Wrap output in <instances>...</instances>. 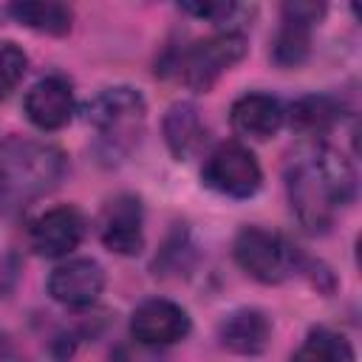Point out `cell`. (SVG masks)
Instances as JSON below:
<instances>
[{"label": "cell", "mask_w": 362, "mask_h": 362, "mask_svg": "<svg viewBox=\"0 0 362 362\" xmlns=\"http://www.w3.org/2000/svg\"><path fill=\"white\" fill-rule=\"evenodd\" d=\"M218 339L232 354L255 356L266 351L272 339V322L257 308H238V311H229L218 322Z\"/></svg>", "instance_id": "12"}, {"label": "cell", "mask_w": 362, "mask_h": 362, "mask_svg": "<svg viewBox=\"0 0 362 362\" xmlns=\"http://www.w3.org/2000/svg\"><path fill=\"white\" fill-rule=\"evenodd\" d=\"M243 54H246V37L235 28H223L184 48L175 59V71L187 88L206 93L235 62L243 59Z\"/></svg>", "instance_id": "3"}, {"label": "cell", "mask_w": 362, "mask_h": 362, "mask_svg": "<svg viewBox=\"0 0 362 362\" xmlns=\"http://www.w3.org/2000/svg\"><path fill=\"white\" fill-rule=\"evenodd\" d=\"M283 178L291 212L311 235L325 232L337 212L356 195V173L351 161L325 141L297 144L286 158Z\"/></svg>", "instance_id": "1"}, {"label": "cell", "mask_w": 362, "mask_h": 362, "mask_svg": "<svg viewBox=\"0 0 362 362\" xmlns=\"http://www.w3.org/2000/svg\"><path fill=\"white\" fill-rule=\"evenodd\" d=\"M28 68V57L17 42H0V99L8 96Z\"/></svg>", "instance_id": "19"}, {"label": "cell", "mask_w": 362, "mask_h": 362, "mask_svg": "<svg viewBox=\"0 0 362 362\" xmlns=\"http://www.w3.org/2000/svg\"><path fill=\"white\" fill-rule=\"evenodd\" d=\"M25 116L40 130H59L74 116V88L62 76H45L25 93Z\"/></svg>", "instance_id": "11"}, {"label": "cell", "mask_w": 362, "mask_h": 362, "mask_svg": "<svg viewBox=\"0 0 362 362\" xmlns=\"http://www.w3.org/2000/svg\"><path fill=\"white\" fill-rule=\"evenodd\" d=\"M102 288H105V272L90 257H74L68 263H59L48 277V294L71 308L96 303Z\"/></svg>", "instance_id": "10"}, {"label": "cell", "mask_w": 362, "mask_h": 362, "mask_svg": "<svg viewBox=\"0 0 362 362\" xmlns=\"http://www.w3.org/2000/svg\"><path fill=\"white\" fill-rule=\"evenodd\" d=\"M291 362H354V348L331 328H311L303 345L291 354Z\"/></svg>", "instance_id": "17"}, {"label": "cell", "mask_w": 362, "mask_h": 362, "mask_svg": "<svg viewBox=\"0 0 362 362\" xmlns=\"http://www.w3.org/2000/svg\"><path fill=\"white\" fill-rule=\"evenodd\" d=\"M130 334L141 345H173L189 334V314L164 297L144 300L130 317Z\"/></svg>", "instance_id": "9"}, {"label": "cell", "mask_w": 362, "mask_h": 362, "mask_svg": "<svg viewBox=\"0 0 362 362\" xmlns=\"http://www.w3.org/2000/svg\"><path fill=\"white\" fill-rule=\"evenodd\" d=\"M322 14H325V6L322 3H305V0L283 3V20H297V23L314 25V23L322 20Z\"/></svg>", "instance_id": "21"}, {"label": "cell", "mask_w": 362, "mask_h": 362, "mask_svg": "<svg viewBox=\"0 0 362 362\" xmlns=\"http://www.w3.org/2000/svg\"><path fill=\"white\" fill-rule=\"evenodd\" d=\"M164 141L178 161L192 158L206 141V122L192 102H175L164 116Z\"/></svg>", "instance_id": "14"}, {"label": "cell", "mask_w": 362, "mask_h": 362, "mask_svg": "<svg viewBox=\"0 0 362 362\" xmlns=\"http://www.w3.org/2000/svg\"><path fill=\"white\" fill-rule=\"evenodd\" d=\"M235 260L249 277L260 283H283L297 272L300 252L277 232L246 226L235 238Z\"/></svg>", "instance_id": "5"}, {"label": "cell", "mask_w": 362, "mask_h": 362, "mask_svg": "<svg viewBox=\"0 0 362 362\" xmlns=\"http://www.w3.org/2000/svg\"><path fill=\"white\" fill-rule=\"evenodd\" d=\"M311 28L297 20H283L274 42H272V57L280 68H297L305 62L308 48H311Z\"/></svg>", "instance_id": "18"}, {"label": "cell", "mask_w": 362, "mask_h": 362, "mask_svg": "<svg viewBox=\"0 0 362 362\" xmlns=\"http://www.w3.org/2000/svg\"><path fill=\"white\" fill-rule=\"evenodd\" d=\"M8 14L25 25V28H34V31H42V34H54V37H62L71 31V23H74V11L62 3H51V0H25V3H11L8 6Z\"/></svg>", "instance_id": "16"}, {"label": "cell", "mask_w": 362, "mask_h": 362, "mask_svg": "<svg viewBox=\"0 0 362 362\" xmlns=\"http://www.w3.org/2000/svg\"><path fill=\"white\" fill-rule=\"evenodd\" d=\"M65 173V156L57 144L8 136L0 141V201L23 206L51 192Z\"/></svg>", "instance_id": "2"}, {"label": "cell", "mask_w": 362, "mask_h": 362, "mask_svg": "<svg viewBox=\"0 0 362 362\" xmlns=\"http://www.w3.org/2000/svg\"><path fill=\"white\" fill-rule=\"evenodd\" d=\"M181 8L187 14H195L209 23H226L232 14L240 11V6H235V3H181Z\"/></svg>", "instance_id": "20"}, {"label": "cell", "mask_w": 362, "mask_h": 362, "mask_svg": "<svg viewBox=\"0 0 362 362\" xmlns=\"http://www.w3.org/2000/svg\"><path fill=\"white\" fill-rule=\"evenodd\" d=\"M99 238L116 255H139L144 246V215L136 195H116L99 215Z\"/></svg>", "instance_id": "8"}, {"label": "cell", "mask_w": 362, "mask_h": 362, "mask_svg": "<svg viewBox=\"0 0 362 362\" xmlns=\"http://www.w3.org/2000/svg\"><path fill=\"white\" fill-rule=\"evenodd\" d=\"M201 178L209 189L226 198H252L260 189L263 173L249 147H243L240 141H226L209 153Z\"/></svg>", "instance_id": "6"}, {"label": "cell", "mask_w": 362, "mask_h": 362, "mask_svg": "<svg viewBox=\"0 0 362 362\" xmlns=\"http://www.w3.org/2000/svg\"><path fill=\"white\" fill-rule=\"evenodd\" d=\"M286 113L280 99L269 96V93H243L240 99L232 102L229 110V122L235 127V133L246 136V139H269L280 130Z\"/></svg>", "instance_id": "13"}, {"label": "cell", "mask_w": 362, "mask_h": 362, "mask_svg": "<svg viewBox=\"0 0 362 362\" xmlns=\"http://www.w3.org/2000/svg\"><path fill=\"white\" fill-rule=\"evenodd\" d=\"M144 113H147L144 96L136 88L119 85V88H105L88 102L85 122L113 147H130L133 141H139Z\"/></svg>", "instance_id": "4"}, {"label": "cell", "mask_w": 362, "mask_h": 362, "mask_svg": "<svg viewBox=\"0 0 362 362\" xmlns=\"http://www.w3.org/2000/svg\"><path fill=\"white\" fill-rule=\"evenodd\" d=\"M342 119V105L334 99V96H325V93H317V96H303L291 105L288 110V122H291V130L305 136V139H317V136H325L334 130V124Z\"/></svg>", "instance_id": "15"}, {"label": "cell", "mask_w": 362, "mask_h": 362, "mask_svg": "<svg viewBox=\"0 0 362 362\" xmlns=\"http://www.w3.org/2000/svg\"><path fill=\"white\" fill-rule=\"evenodd\" d=\"M85 238V218L74 206L45 209L28 226V243L42 257H65Z\"/></svg>", "instance_id": "7"}]
</instances>
